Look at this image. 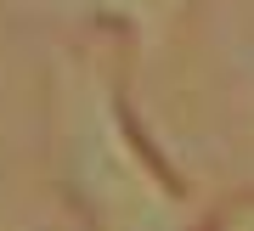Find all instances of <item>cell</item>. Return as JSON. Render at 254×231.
Masks as SVG:
<instances>
[{"label": "cell", "mask_w": 254, "mask_h": 231, "mask_svg": "<svg viewBox=\"0 0 254 231\" xmlns=\"http://www.w3.org/2000/svg\"><path fill=\"white\" fill-rule=\"evenodd\" d=\"M51 180L73 220L96 231L203 226L192 180L153 147L113 62L63 51L51 62Z\"/></svg>", "instance_id": "obj_1"}, {"label": "cell", "mask_w": 254, "mask_h": 231, "mask_svg": "<svg viewBox=\"0 0 254 231\" xmlns=\"http://www.w3.org/2000/svg\"><path fill=\"white\" fill-rule=\"evenodd\" d=\"M11 6L34 23L113 34V40L136 45V51H158L198 0H11Z\"/></svg>", "instance_id": "obj_2"}, {"label": "cell", "mask_w": 254, "mask_h": 231, "mask_svg": "<svg viewBox=\"0 0 254 231\" xmlns=\"http://www.w3.org/2000/svg\"><path fill=\"white\" fill-rule=\"evenodd\" d=\"M203 226H226V231H254V186L220 197V203L203 209Z\"/></svg>", "instance_id": "obj_3"}]
</instances>
